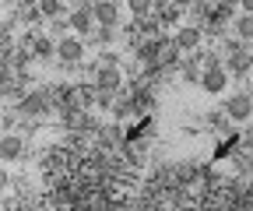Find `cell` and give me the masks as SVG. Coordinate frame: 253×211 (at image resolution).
Returning <instances> with one entry per match:
<instances>
[{
    "instance_id": "cell-1",
    "label": "cell",
    "mask_w": 253,
    "mask_h": 211,
    "mask_svg": "<svg viewBox=\"0 0 253 211\" xmlns=\"http://www.w3.org/2000/svg\"><path fill=\"white\" fill-rule=\"evenodd\" d=\"M53 56L60 60V64H81L84 60V39L81 36H63L60 42H53Z\"/></svg>"
},
{
    "instance_id": "cell-2",
    "label": "cell",
    "mask_w": 253,
    "mask_h": 211,
    "mask_svg": "<svg viewBox=\"0 0 253 211\" xmlns=\"http://www.w3.org/2000/svg\"><path fill=\"white\" fill-rule=\"evenodd\" d=\"M120 84H123V71L116 64H99L95 67V92L113 95V92H120Z\"/></svg>"
},
{
    "instance_id": "cell-3",
    "label": "cell",
    "mask_w": 253,
    "mask_h": 211,
    "mask_svg": "<svg viewBox=\"0 0 253 211\" xmlns=\"http://www.w3.org/2000/svg\"><path fill=\"white\" fill-rule=\"evenodd\" d=\"M197 81H201V88H204L208 95H221V92H225V84H229V74H225V67L208 64V67L197 74Z\"/></svg>"
},
{
    "instance_id": "cell-4",
    "label": "cell",
    "mask_w": 253,
    "mask_h": 211,
    "mask_svg": "<svg viewBox=\"0 0 253 211\" xmlns=\"http://www.w3.org/2000/svg\"><path fill=\"white\" fill-rule=\"evenodd\" d=\"M67 28H74V36H88L91 28H95L91 7H88V4H74L71 14H67Z\"/></svg>"
},
{
    "instance_id": "cell-5",
    "label": "cell",
    "mask_w": 253,
    "mask_h": 211,
    "mask_svg": "<svg viewBox=\"0 0 253 211\" xmlns=\"http://www.w3.org/2000/svg\"><path fill=\"white\" fill-rule=\"evenodd\" d=\"M88 7H91V18L99 25H106V28H113L120 21V4H116V0H91Z\"/></svg>"
},
{
    "instance_id": "cell-6",
    "label": "cell",
    "mask_w": 253,
    "mask_h": 211,
    "mask_svg": "<svg viewBox=\"0 0 253 211\" xmlns=\"http://www.w3.org/2000/svg\"><path fill=\"white\" fill-rule=\"evenodd\" d=\"M225 113H229V120H236V124H246L250 113H253V99H250V92H236V95L225 102Z\"/></svg>"
},
{
    "instance_id": "cell-7",
    "label": "cell",
    "mask_w": 253,
    "mask_h": 211,
    "mask_svg": "<svg viewBox=\"0 0 253 211\" xmlns=\"http://www.w3.org/2000/svg\"><path fill=\"white\" fill-rule=\"evenodd\" d=\"M172 42H176L179 53H183V49H186V53H190V49H197V46H201V28L179 21V25H176V32H172Z\"/></svg>"
},
{
    "instance_id": "cell-8",
    "label": "cell",
    "mask_w": 253,
    "mask_h": 211,
    "mask_svg": "<svg viewBox=\"0 0 253 211\" xmlns=\"http://www.w3.org/2000/svg\"><path fill=\"white\" fill-rule=\"evenodd\" d=\"M25 155V141L18 134H4L0 137V162H18Z\"/></svg>"
},
{
    "instance_id": "cell-9",
    "label": "cell",
    "mask_w": 253,
    "mask_h": 211,
    "mask_svg": "<svg viewBox=\"0 0 253 211\" xmlns=\"http://www.w3.org/2000/svg\"><path fill=\"white\" fill-rule=\"evenodd\" d=\"M176 60H179V49H176V42H172V39H166V36H158V60H155V64L169 67V64H176Z\"/></svg>"
},
{
    "instance_id": "cell-10",
    "label": "cell",
    "mask_w": 253,
    "mask_h": 211,
    "mask_svg": "<svg viewBox=\"0 0 253 211\" xmlns=\"http://www.w3.org/2000/svg\"><path fill=\"white\" fill-rule=\"evenodd\" d=\"M18 113L21 116H39V113H46V95H25L21 102H18Z\"/></svg>"
},
{
    "instance_id": "cell-11",
    "label": "cell",
    "mask_w": 253,
    "mask_h": 211,
    "mask_svg": "<svg viewBox=\"0 0 253 211\" xmlns=\"http://www.w3.org/2000/svg\"><path fill=\"white\" fill-rule=\"evenodd\" d=\"M36 11L42 18H60L63 14V0H36Z\"/></svg>"
},
{
    "instance_id": "cell-12",
    "label": "cell",
    "mask_w": 253,
    "mask_h": 211,
    "mask_svg": "<svg viewBox=\"0 0 253 211\" xmlns=\"http://www.w3.org/2000/svg\"><path fill=\"white\" fill-rule=\"evenodd\" d=\"M126 11H130L134 18H148L155 11V0H126Z\"/></svg>"
},
{
    "instance_id": "cell-13",
    "label": "cell",
    "mask_w": 253,
    "mask_h": 211,
    "mask_svg": "<svg viewBox=\"0 0 253 211\" xmlns=\"http://www.w3.org/2000/svg\"><path fill=\"white\" fill-rule=\"evenodd\" d=\"M137 56L144 60V64H155V60H158V36L148 39V42H141V46H137Z\"/></svg>"
},
{
    "instance_id": "cell-14",
    "label": "cell",
    "mask_w": 253,
    "mask_h": 211,
    "mask_svg": "<svg viewBox=\"0 0 253 211\" xmlns=\"http://www.w3.org/2000/svg\"><path fill=\"white\" fill-rule=\"evenodd\" d=\"M28 42H32V53L36 56H53V42L46 36H28Z\"/></svg>"
},
{
    "instance_id": "cell-15",
    "label": "cell",
    "mask_w": 253,
    "mask_h": 211,
    "mask_svg": "<svg viewBox=\"0 0 253 211\" xmlns=\"http://www.w3.org/2000/svg\"><path fill=\"white\" fill-rule=\"evenodd\" d=\"M158 18H162L166 25H172V28H176V25L183 21V11H179V7H172V4H169V7H162V4H158Z\"/></svg>"
},
{
    "instance_id": "cell-16",
    "label": "cell",
    "mask_w": 253,
    "mask_h": 211,
    "mask_svg": "<svg viewBox=\"0 0 253 211\" xmlns=\"http://www.w3.org/2000/svg\"><path fill=\"white\" fill-rule=\"evenodd\" d=\"M236 32H239L243 39H250V36H253V18H250V11H243V14L236 18Z\"/></svg>"
},
{
    "instance_id": "cell-17",
    "label": "cell",
    "mask_w": 253,
    "mask_h": 211,
    "mask_svg": "<svg viewBox=\"0 0 253 211\" xmlns=\"http://www.w3.org/2000/svg\"><path fill=\"white\" fill-rule=\"evenodd\" d=\"M229 67H232L236 74H246V71H250V53H236V56L229 60Z\"/></svg>"
},
{
    "instance_id": "cell-18",
    "label": "cell",
    "mask_w": 253,
    "mask_h": 211,
    "mask_svg": "<svg viewBox=\"0 0 253 211\" xmlns=\"http://www.w3.org/2000/svg\"><path fill=\"white\" fill-rule=\"evenodd\" d=\"M7 81H11V64H7L4 56H0V88H4Z\"/></svg>"
},
{
    "instance_id": "cell-19",
    "label": "cell",
    "mask_w": 253,
    "mask_h": 211,
    "mask_svg": "<svg viewBox=\"0 0 253 211\" xmlns=\"http://www.w3.org/2000/svg\"><path fill=\"white\" fill-rule=\"evenodd\" d=\"M7 187H11V172H7V169H0V194H4Z\"/></svg>"
},
{
    "instance_id": "cell-20",
    "label": "cell",
    "mask_w": 253,
    "mask_h": 211,
    "mask_svg": "<svg viewBox=\"0 0 253 211\" xmlns=\"http://www.w3.org/2000/svg\"><path fill=\"white\" fill-rule=\"evenodd\" d=\"M172 7H179V11H183V7H190V0H172Z\"/></svg>"
},
{
    "instance_id": "cell-21",
    "label": "cell",
    "mask_w": 253,
    "mask_h": 211,
    "mask_svg": "<svg viewBox=\"0 0 253 211\" xmlns=\"http://www.w3.org/2000/svg\"><path fill=\"white\" fill-rule=\"evenodd\" d=\"M239 4H243V11H250V7H253V0H239Z\"/></svg>"
},
{
    "instance_id": "cell-22",
    "label": "cell",
    "mask_w": 253,
    "mask_h": 211,
    "mask_svg": "<svg viewBox=\"0 0 253 211\" xmlns=\"http://www.w3.org/2000/svg\"><path fill=\"white\" fill-rule=\"evenodd\" d=\"M63 4H71V7H74V4H84V0H63Z\"/></svg>"
}]
</instances>
